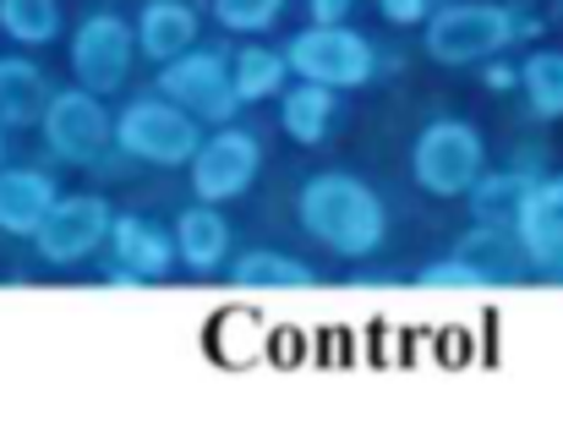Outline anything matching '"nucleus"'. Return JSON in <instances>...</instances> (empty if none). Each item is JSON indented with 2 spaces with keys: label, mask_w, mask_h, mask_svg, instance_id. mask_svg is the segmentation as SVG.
<instances>
[{
  "label": "nucleus",
  "mask_w": 563,
  "mask_h": 432,
  "mask_svg": "<svg viewBox=\"0 0 563 432\" xmlns=\"http://www.w3.org/2000/svg\"><path fill=\"white\" fill-rule=\"evenodd\" d=\"M176 252L191 274H213L230 257V219L219 214V203H191L176 214Z\"/></svg>",
  "instance_id": "nucleus-17"
},
{
  "label": "nucleus",
  "mask_w": 563,
  "mask_h": 432,
  "mask_svg": "<svg viewBox=\"0 0 563 432\" xmlns=\"http://www.w3.org/2000/svg\"><path fill=\"white\" fill-rule=\"evenodd\" d=\"M60 203L55 181L44 170H22V165H0V235H27L49 219V209Z\"/></svg>",
  "instance_id": "nucleus-13"
},
{
  "label": "nucleus",
  "mask_w": 563,
  "mask_h": 432,
  "mask_svg": "<svg viewBox=\"0 0 563 432\" xmlns=\"http://www.w3.org/2000/svg\"><path fill=\"white\" fill-rule=\"evenodd\" d=\"M0 27H5V38L38 49V44L60 38L66 11H60V0H0Z\"/></svg>",
  "instance_id": "nucleus-23"
},
{
  "label": "nucleus",
  "mask_w": 563,
  "mask_h": 432,
  "mask_svg": "<svg viewBox=\"0 0 563 432\" xmlns=\"http://www.w3.org/2000/svg\"><path fill=\"white\" fill-rule=\"evenodd\" d=\"M104 279H110V285H115V290H143V285H148V279H143V274H137V268H126V263H115V268H110V274H104Z\"/></svg>",
  "instance_id": "nucleus-29"
},
{
  "label": "nucleus",
  "mask_w": 563,
  "mask_h": 432,
  "mask_svg": "<svg viewBox=\"0 0 563 432\" xmlns=\"http://www.w3.org/2000/svg\"><path fill=\"white\" fill-rule=\"evenodd\" d=\"M191 44H197V5H187V0H143V16H137L143 60L165 66V60L187 55Z\"/></svg>",
  "instance_id": "nucleus-15"
},
{
  "label": "nucleus",
  "mask_w": 563,
  "mask_h": 432,
  "mask_svg": "<svg viewBox=\"0 0 563 432\" xmlns=\"http://www.w3.org/2000/svg\"><path fill=\"white\" fill-rule=\"evenodd\" d=\"M548 198L563 209V170H559V176H548Z\"/></svg>",
  "instance_id": "nucleus-30"
},
{
  "label": "nucleus",
  "mask_w": 563,
  "mask_h": 432,
  "mask_svg": "<svg viewBox=\"0 0 563 432\" xmlns=\"http://www.w3.org/2000/svg\"><path fill=\"white\" fill-rule=\"evenodd\" d=\"M137 60V22L115 16V11H88L71 33V77L82 88H93L99 99L121 93Z\"/></svg>",
  "instance_id": "nucleus-8"
},
{
  "label": "nucleus",
  "mask_w": 563,
  "mask_h": 432,
  "mask_svg": "<svg viewBox=\"0 0 563 432\" xmlns=\"http://www.w3.org/2000/svg\"><path fill=\"white\" fill-rule=\"evenodd\" d=\"M230 279H235L241 290H312V285H318V274H312L301 257L268 252V246L241 252V257L230 263Z\"/></svg>",
  "instance_id": "nucleus-20"
},
{
  "label": "nucleus",
  "mask_w": 563,
  "mask_h": 432,
  "mask_svg": "<svg viewBox=\"0 0 563 432\" xmlns=\"http://www.w3.org/2000/svg\"><path fill=\"white\" fill-rule=\"evenodd\" d=\"M110 230H115V209L99 192H71L33 230V252L55 268H71V263L93 257L99 246H110Z\"/></svg>",
  "instance_id": "nucleus-10"
},
{
  "label": "nucleus",
  "mask_w": 563,
  "mask_h": 432,
  "mask_svg": "<svg viewBox=\"0 0 563 432\" xmlns=\"http://www.w3.org/2000/svg\"><path fill=\"white\" fill-rule=\"evenodd\" d=\"M110 252H115V263L137 268L143 279H159V274H170V263L181 257V252H176V224L165 230L159 219H148V214H115V230H110Z\"/></svg>",
  "instance_id": "nucleus-12"
},
{
  "label": "nucleus",
  "mask_w": 563,
  "mask_h": 432,
  "mask_svg": "<svg viewBox=\"0 0 563 432\" xmlns=\"http://www.w3.org/2000/svg\"><path fill=\"white\" fill-rule=\"evenodd\" d=\"M416 285H421V290H471V285H482V279H476V274H471V268H465V263L449 252V257L427 263V268L416 274Z\"/></svg>",
  "instance_id": "nucleus-25"
},
{
  "label": "nucleus",
  "mask_w": 563,
  "mask_h": 432,
  "mask_svg": "<svg viewBox=\"0 0 563 432\" xmlns=\"http://www.w3.org/2000/svg\"><path fill=\"white\" fill-rule=\"evenodd\" d=\"M213 16L230 33H268L285 16V0H213Z\"/></svg>",
  "instance_id": "nucleus-24"
},
{
  "label": "nucleus",
  "mask_w": 563,
  "mask_h": 432,
  "mask_svg": "<svg viewBox=\"0 0 563 432\" xmlns=\"http://www.w3.org/2000/svg\"><path fill=\"white\" fill-rule=\"evenodd\" d=\"M482 82H487L493 93H515V88H520V66L504 60V55H493V60H482Z\"/></svg>",
  "instance_id": "nucleus-27"
},
{
  "label": "nucleus",
  "mask_w": 563,
  "mask_h": 432,
  "mask_svg": "<svg viewBox=\"0 0 563 432\" xmlns=\"http://www.w3.org/2000/svg\"><path fill=\"white\" fill-rule=\"evenodd\" d=\"M307 11H312V22H345L356 11V0H307Z\"/></svg>",
  "instance_id": "nucleus-28"
},
{
  "label": "nucleus",
  "mask_w": 563,
  "mask_h": 432,
  "mask_svg": "<svg viewBox=\"0 0 563 432\" xmlns=\"http://www.w3.org/2000/svg\"><path fill=\"white\" fill-rule=\"evenodd\" d=\"M454 257H460L482 285H509V279H526V274H531V252H526V241H520L515 224H482V219H476V224L460 235Z\"/></svg>",
  "instance_id": "nucleus-11"
},
{
  "label": "nucleus",
  "mask_w": 563,
  "mask_h": 432,
  "mask_svg": "<svg viewBox=\"0 0 563 432\" xmlns=\"http://www.w3.org/2000/svg\"><path fill=\"white\" fill-rule=\"evenodd\" d=\"M515 230H520V241L531 252V268L563 285V209L548 198V181L537 187V198L526 203V214L515 219Z\"/></svg>",
  "instance_id": "nucleus-19"
},
{
  "label": "nucleus",
  "mask_w": 563,
  "mask_h": 432,
  "mask_svg": "<svg viewBox=\"0 0 563 432\" xmlns=\"http://www.w3.org/2000/svg\"><path fill=\"white\" fill-rule=\"evenodd\" d=\"M230 77H235V93H241L246 104H257V99H274V93H285V77H296V71H290V55H285V49L246 44V49H235V60H230Z\"/></svg>",
  "instance_id": "nucleus-21"
},
{
  "label": "nucleus",
  "mask_w": 563,
  "mask_h": 432,
  "mask_svg": "<svg viewBox=\"0 0 563 432\" xmlns=\"http://www.w3.org/2000/svg\"><path fill=\"white\" fill-rule=\"evenodd\" d=\"M377 11H383V22H394V27H416V22L432 16V0H377Z\"/></svg>",
  "instance_id": "nucleus-26"
},
{
  "label": "nucleus",
  "mask_w": 563,
  "mask_h": 432,
  "mask_svg": "<svg viewBox=\"0 0 563 432\" xmlns=\"http://www.w3.org/2000/svg\"><path fill=\"white\" fill-rule=\"evenodd\" d=\"M115 148L143 159V165H159V170H176L191 165L197 148H202V121L181 110L176 99H132L121 115H115Z\"/></svg>",
  "instance_id": "nucleus-4"
},
{
  "label": "nucleus",
  "mask_w": 563,
  "mask_h": 432,
  "mask_svg": "<svg viewBox=\"0 0 563 432\" xmlns=\"http://www.w3.org/2000/svg\"><path fill=\"white\" fill-rule=\"evenodd\" d=\"M296 224L334 257H373L388 235V209L373 187L351 170H318L296 192Z\"/></svg>",
  "instance_id": "nucleus-1"
},
{
  "label": "nucleus",
  "mask_w": 563,
  "mask_h": 432,
  "mask_svg": "<svg viewBox=\"0 0 563 432\" xmlns=\"http://www.w3.org/2000/svg\"><path fill=\"white\" fill-rule=\"evenodd\" d=\"M187 170H191V192L202 203H235L241 192H252V181L263 170V143H257V132H246L235 121L213 126Z\"/></svg>",
  "instance_id": "nucleus-9"
},
{
  "label": "nucleus",
  "mask_w": 563,
  "mask_h": 432,
  "mask_svg": "<svg viewBox=\"0 0 563 432\" xmlns=\"http://www.w3.org/2000/svg\"><path fill=\"white\" fill-rule=\"evenodd\" d=\"M49 99H55V88H49L38 60H27V55H5L0 60V121H5V132L38 126Z\"/></svg>",
  "instance_id": "nucleus-14"
},
{
  "label": "nucleus",
  "mask_w": 563,
  "mask_h": 432,
  "mask_svg": "<svg viewBox=\"0 0 563 432\" xmlns=\"http://www.w3.org/2000/svg\"><path fill=\"white\" fill-rule=\"evenodd\" d=\"M0 154H5V121H0Z\"/></svg>",
  "instance_id": "nucleus-31"
},
{
  "label": "nucleus",
  "mask_w": 563,
  "mask_h": 432,
  "mask_svg": "<svg viewBox=\"0 0 563 432\" xmlns=\"http://www.w3.org/2000/svg\"><path fill=\"white\" fill-rule=\"evenodd\" d=\"M334 93H340V88H323V82L296 77V88H285V93H279V126H285V137H290V143H301V148L329 143L334 115H340V99H334Z\"/></svg>",
  "instance_id": "nucleus-16"
},
{
  "label": "nucleus",
  "mask_w": 563,
  "mask_h": 432,
  "mask_svg": "<svg viewBox=\"0 0 563 432\" xmlns=\"http://www.w3.org/2000/svg\"><path fill=\"white\" fill-rule=\"evenodd\" d=\"M38 132H44V148H49L60 165H71V170H88V165H99V159L115 148V115H110L104 99H99L93 88H82V82H77V88H55V99H49Z\"/></svg>",
  "instance_id": "nucleus-6"
},
{
  "label": "nucleus",
  "mask_w": 563,
  "mask_h": 432,
  "mask_svg": "<svg viewBox=\"0 0 563 432\" xmlns=\"http://www.w3.org/2000/svg\"><path fill=\"white\" fill-rule=\"evenodd\" d=\"M487 170V143L471 121H427L410 143V181L427 198H465Z\"/></svg>",
  "instance_id": "nucleus-3"
},
{
  "label": "nucleus",
  "mask_w": 563,
  "mask_h": 432,
  "mask_svg": "<svg viewBox=\"0 0 563 432\" xmlns=\"http://www.w3.org/2000/svg\"><path fill=\"white\" fill-rule=\"evenodd\" d=\"M290 71L323 88H367L377 71V49L367 33H356L351 22H307L301 33H290L285 44Z\"/></svg>",
  "instance_id": "nucleus-5"
},
{
  "label": "nucleus",
  "mask_w": 563,
  "mask_h": 432,
  "mask_svg": "<svg viewBox=\"0 0 563 432\" xmlns=\"http://www.w3.org/2000/svg\"><path fill=\"white\" fill-rule=\"evenodd\" d=\"M542 181H548V176H531V170H520V165H509V170H482V181L465 192L471 219H482V224H515V219L526 214V203L537 198Z\"/></svg>",
  "instance_id": "nucleus-18"
},
{
  "label": "nucleus",
  "mask_w": 563,
  "mask_h": 432,
  "mask_svg": "<svg viewBox=\"0 0 563 432\" xmlns=\"http://www.w3.org/2000/svg\"><path fill=\"white\" fill-rule=\"evenodd\" d=\"M520 38V11L493 0H449L421 22V49L438 66H482Z\"/></svg>",
  "instance_id": "nucleus-2"
},
{
  "label": "nucleus",
  "mask_w": 563,
  "mask_h": 432,
  "mask_svg": "<svg viewBox=\"0 0 563 432\" xmlns=\"http://www.w3.org/2000/svg\"><path fill=\"white\" fill-rule=\"evenodd\" d=\"M520 93L537 121H563V49H531L520 60Z\"/></svg>",
  "instance_id": "nucleus-22"
},
{
  "label": "nucleus",
  "mask_w": 563,
  "mask_h": 432,
  "mask_svg": "<svg viewBox=\"0 0 563 432\" xmlns=\"http://www.w3.org/2000/svg\"><path fill=\"white\" fill-rule=\"evenodd\" d=\"M159 93L176 99L181 110H191L202 126H230L246 110V99L235 93V77H230L224 55L219 49H197V44H191L187 55H176V60L159 66Z\"/></svg>",
  "instance_id": "nucleus-7"
}]
</instances>
